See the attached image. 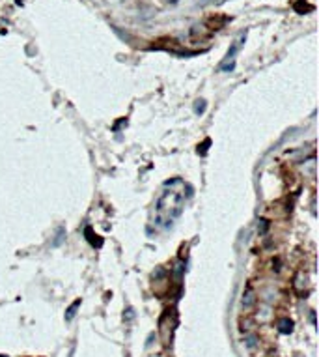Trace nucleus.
<instances>
[{
  "label": "nucleus",
  "mask_w": 319,
  "mask_h": 357,
  "mask_svg": "<svg viewBox=\"0 0 319 357\" xmlns=\"http://www.w3.org/2000/svg\"><path fill=\"white\" fill-rule=\"evenodd\" d=\"M293 8H295V12H297V13H304V12H312V10H314V6H310V4H306L304 0H297L295 6H293Z\"/></svg>",
  "instance_id": "obj_5"
},
{
  "label": "nucleus",
  "mask_w": 319,
  "mask_h": 357,
  "mask_svg": "<svg viewBox=\"0 0 319 357\" xmlns=\"http://www.w3.org/2000/svg\"><path fill=\"white\" fill-rule=\"evenodd\" d=\"M245 344H247V348L248 350H254V348H256V346L260 344V339H258V337H256V335H247V337H245Z\"/></svg>",
  "instance_id": "obj_6"
},
{
  "label": "nucleus",
  "mask_w": 319,
  "mask_h": 357,
  "mask_svg": "<svg viewBox=\"0 0 319 357\" xmlns=\"http://www.w3.org/2000/svg\"><path fill=\"white\" fill-rule=\"evenodd\" d=\"M81 303H83L81 299H77V301H73V303H71L69 309L66 310V321H71L75 316H77V310H79V307H81Z\"/></svg>",
  "instance_id": "obj_4"
},
{
  "label": "nucleus",
  "mask_w": 319,
  "mask_h": 357,
  "mask_svg": "<svg viewBox=\"0 0 319 357\" xmlns=\"http://www.w3.org/2000/svg\"><path fill=\"white\" fill-rule=\"evenodd\" d=\"M256 303H258V298H256V292H254V288L252 286H247V290L243 292V299H241V305H243V309L247 310H252L256 307Z\"/></svg>",
  "instance_id": "obj_2"
},
{
  "label": "nucleus",
  "mask_w": 319,
  "mask_h": 357,
  "mask_svg": "<svg viewBox=\"0 0 319 357\" xmlns=\"http://www.w3.org/2000/svg\"><path fill=\"white\" fill-rule=\"evenodd\" d=\"M205 107H207V105H205V101H203V99H200V101H196V107H194V112H196V114H201V112L205 110Z\"/></svg>",
  "instance_id": "obj_7"
},
{
  "label": "nucleus",
  "mask_w": 319,
  "mask_h": 357,
  "mask_svg": "<svg viewBox=\"0 0 319 357\" xmlns=\"http://www.w3.org/2000/svg\"><path fill=\"white\" fill-rule=\"evenodd\" d=\"M166 189L159 196V200L155 204V221L157 225H172V221H176L179 215L183 214L185 208V183L183 179L174 178L165 183Z\"/></svg>",
  "instance_id": "obj_1"
},
{
  "label": "nucleus",
  "mask_w": 319,
  "mask_h": 357,
  "mask_svg": "<svg viewBox=\"0 0 319 357\" xmlns=\"http://www.w3.org/2000/svg\"><path fill=\"white\" fill-rule=\"evenodd\" d=\"M165 2H170V4H176V2H179V0H165Z\"/></svg>",
  "instance_id": "obj_9"
},
{
  "label": "nucleus",
  "mask_w": 319,
  "mask_h": 357,
  "mask_svg": "<svg viewBox=\"0 0 319 357\" xmlns=\"http://www.w3.org/2000/svg\"><path fill=\"white\" fill-rule=\"evenodd\" d=\"M276 327H278L280 333H291L293 331V321L289 320V318H280V320L276 321Z\"/></svg>",
  "instance_id": "obj_3"
},
{
  "label": "nucleus",
  "mask_w": 319,
  "mask_h": 357,
  "mask_svg": "<svg viewBox=\"0 0 319 357\" xmlns=\"http://www.w3.org/2000/svg\"><path fill=\"white\" fill-rule=\"evenodd\" d=\"M66 234V230L64 228H60L58 230V236H56V239H54V245H60V241H62V236Z\"/></svg>",
  "instance_id": "obj_8"
}]
</instances>
